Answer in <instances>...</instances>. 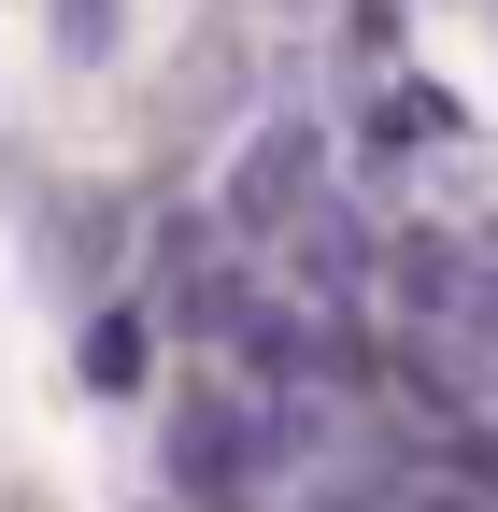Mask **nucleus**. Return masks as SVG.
Here are the masks:
<instances>
[{"label": "nucleus", "instance_id": "2", "mask_svg": "<svg viewBox=\"0 0 498 512\" xmlns=\"http://www.w3.org/2000/svg\"><path fill=\"white\" fill-rule=\"evenodd\" d=\"M43 43H57V72H114L129 57V0H43Z\"/></svg>", "mask_w": 498, "mask_h": 512}, {"label": "nucleus", "instance_id": "1", "mask_svg": "<svg viewBox=\"0 0 498 512\" xmlns=\"http://www.w3.org/2000/svg\"><path fill=\"white\" fill-rule=\"evenodd\" d=\"M72 384H86V399H143V384H157V299H100L72 328Z\"/></svg>", "mask_w": 498, "mask_h": 512}]
</instances>
